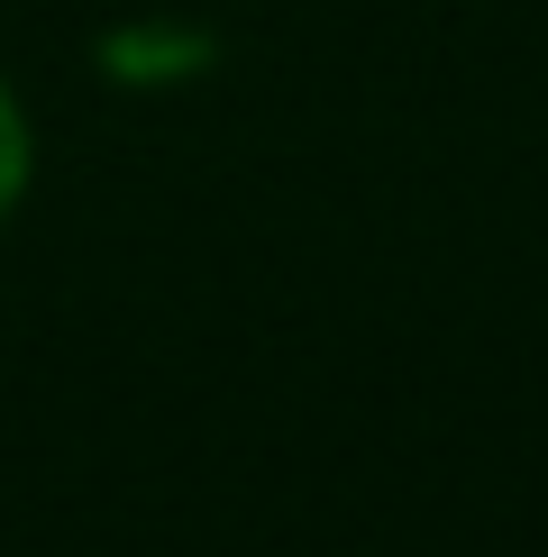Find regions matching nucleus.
I'll list each match as a JSON object with an SVG mask.
<instances>
[{
	"instance_id": "nucleus-1",
	"label": "nucleus",
	"mask_w": 548,
	"mask_h": 557,
	"mask_svg": "<svg viewBox=\"0 0 548 557\" xmlns=\"http://www.w3.org/2000/svg\"><path fill=\"white\" fill-rule=\"evenodd\" d=\"M18 193H28V120H18L10 83H0V220L18 211Z\"/></svg>"
}]
</instances>
